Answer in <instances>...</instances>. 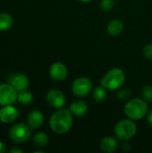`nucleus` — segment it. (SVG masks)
<instances>
[{"mask_svg": "<svg viewBox=\"0 0 152 153\" xmlns=\"http://www.w3.org/2000/svg\"><path fill=\"white\" fill-rule=\"evenodd\" d=\"M79 1L82 3H89V2H91L92 0H79Z\"/></svg>", "mask_w": 152, "mask_h": 153, "instance_id": "bb28decb", "label": "nucleus"}, {"mask_svg": "<svg viewBox=\"0 0 152 153\" xmlns=\"http://www.w3.org/2000/svg\"><path fill=\"white\" fill-rule=\"evenodd\" d=\"M125 82V73L119 67L108 71L100 80V85L108 91H115L123 87Z\"/></svg>", "mask_w": 152, "mask_h": 153, "instance_id": "f03ea898", "label": "nucleus"}, {"mask_svg": "<svg viewBox=\"0 0 152 153\" xmlns=\"http://www.w3.org/2000/svg\"><path fill=\"white\" fill-rule=\"evenodd\" d=\"M142 96L146 101L152 100V85H145L142 89Z\"/></svg>", "mask_w": 152, "mask_h": 153, "instance_id": "412c9836", "label": "nucleus"}, {"mask_svg": "<svg viewBox=\"0 0 152 153\" xmlns=\"http://www.w3.org/2000/svg\"><path fill=\"white\" fill-rule=\"evenodd\" d=\"M44 124V115L38 109L32 110L28 115V125L32 129H38Z\"/></svg>", "mask_w": 152, "mask_h": 153, "instance_id": "ddd939ff", "label": "nucleus"}, {"mask_svg": "<svg viewBox=\"0 0 152 153\" xmlns=\"http://www.w3.org/2000/svg\"><path fill=\"white\" fill-rule=\"evenodd\" d=\"M133 95L132 91L128 90V89H119L118 93H117V98L121 100H129Z\"/></svg>", "mask_w": 152, "mask_h": 153, "instance_id": "4be33fe9", "label": "nucleus"}, {"mask_svg": "<svg viewBox=\"0 0 152 153\" xmlns=\"http://www.w3.org/2000/svg\"><path fill=\"white\" fill-rule=\"evenodd\" d=\"M116 5V1L115 0H101L99 6L100 8L105 11V12H109L111 11Z\"/></svg>", "mask_w": 152, "mask_h": 153, "instance_id": "aec40b11", "label": "nucleus"}, {"mask_svg": "<svg viewBox=\"0 0 152 153\" xmlns=\"http://www.w3.org/2000/svg\"><path fill=\"white\" fill-rule=\"evenodd\" d=\"M18 97V91L10 83L0 84V105H11Z\"/></svg>", "mask_w": 152, "mask_h": 153, "instance_id": "0eeeda50", "label": "nucleus"}, {"mask_svg": "<svg viewBox=\"0 0 152 153\" xmlns=\"http://www.w3.org/2000/svg\"><path fill=\"white\" fill-rule=\"evenodd\" d=\"M17 100L22 105H30L33 100V96L30 91H20L18 93Z\"/></svg>", "mask_w": 152, "mask_h": 153, "instance_id": "6ab92c4d", "label": "nucleus"}, {"mask_svg": "<svg viewBox=\"0 0 152 153\" xmlns=\"http://www.w3.org/2000/svg\"><path fill=\"white\" fill-rule=\"evenodd\" d=\"M124 29H125L124 22L119 19H113L107 25V32L112 37L120 35L123 32Z\"/></svg>", "mask_w": 152, "mask_h": 153, "instance_id": "2eb2a0df", "label": "nucleus"}, {"mask_svg": "<svg viewBox=\"0 0 152 153\" xmlns=\"http://www.w3.org/2000/svg\"><path fill=\"white\" fill-rule=\"evenodd\" d=\"M89 107L86 104L85 101L83 100H76L73 101V103L70 104L69 106V110L74 117H83L87 112H88Z\"/></svg>", "mask_w": 152, "mask_h": 153, "instance_id": "4468645a", "label": "nucleus"}, {"mask_svg": "<svg viewBox=\"0 0 152 153\" xmlns=\"http://www.w3.org/2000/svg\"><path fill=\"white\" fill-rule=\"evenodd\" d=\"M93 90L92 81L85 76L78 77L72 84V92L77 98H85Z\"/></svg>", "mask_w": 152, "mask_h": 153, "instance_id": "39448f33", "label": "nucleus"}, {"mask_svg": "<svg viewBox=\"0 0 152 153\" xmlns=\"http://www.w3.org/2000/svg\"><path fill=\"white\" fill-rule=\"evenodd\" d=\"M19 116L18 109L11 105H5L0 109V121L5 124L14 122Z\"/></svg>", "mask_w": 152, "mask_h": 153, "instance_id": "9d476101", "label": "nucleus"}, {"mask_svg": "<svg viewBox=\"0 0 152 153\" xmlns=\"http://www.w3.org/2000/svg\"><path fill=\"white\" fill-rule=\"evenodd\" d=\"M107 91L108 90L105 89L101 85L95 87L92 90V98H93V100L98 103L103 102L107 98Z\"/></svg>", "mask_w": 152, "mask_h": 153, "instance_id": "dca6fc26", "label": "nucleus"}, {"mask_svg": "<svg viewBox=\"0 0 152 153\" xmlns=\"http://www.w3.org/2000/svg\"><path fill=\"white\" fill-rule=\"evenodd\" d=\"M13 17L6 13H0V30L4 31L9 30L13 25Z\"/></svg>", "mask_w": 152, "mask_h": 153, "instance_id": "f3484780", "label": "nucleus"}, {"mask_svg": "<svg viewBox=\"0 0 152 153\" xmlns=\"http://www.w3.org/2000/svg\"><path fill=\"white\" fill-rule=\"evenodd\" d=\"M147 122H148L149 126L152 127V108L151 109H149V111L147 113Z\"/></svg>", "mask_w": 152, "mask_h": 153, "instance_id": "b1692460", "label": "nucleus"}, {"mask_svg": "<svg viewBox=\"0 0 152 153\" xmlns=\"http://www.w3.org/2000/svg\"><path fill=\"white\" fill-rule=\"evenodd\" d=\"M49 142V137L47 134L43 133V132H39L37 133L34 136H33V143L36 146L43 148L46 147L47 145Z\"/></svg>", "mask_w": 152, "mask_h": 153, "instance_id": "a211bd4d", "label": "nucleus"}, {"mask_svg": "<svg viewBox=\"0 0 152 153\" xmlns=\"http://www.w3.org/2000/svg\"><path fill=\"white\" fill-rule=\"evenodd\" d=\"M149 111V106L144 99L133 98L128 100L125 107L124 112L125 116L134 121L142 119Z\"/></svg>", "mask_w": 152, "mask_h": 153, "instance_id": "7ed1b4c3", "label": "nucleus"}, {"mask_svg": "<svg viewBox=\"0 0 152 153\" xmlns=\"http://www.w3.org/2000/svg\"><path fill=\"white\" fill-rule=\"evenodd\" d=\"M73 124V115L66 108H59L49 118L50 129L56 134H65L69 132Z\"/></svg>", "mask_w": 152, "mask_h": 153, "instance_id": "f257e3e1", "label": "nucleus"}, {"mask_svg": "<svg viewBox=\"0 0 152 153\" xmlns=\"http://www.w3.org/2000/svg\"><path fill=\"white\" fill-rule=\"evenodd\" d=\"M137 125L134 120L125 118L117 122L114 127V134L116 139L125 142L133 139L137 134Z\"/></svg>", "mask_w": 152, "mask_h": 153, "instance_id": "20e7f679", "label": "nucleus"}, {"mask_svg": "<svg viewBox=\"0 0 152 153\" xmlns=\"http://www.w3.org/2000/svg\"><path fill=\"white\" fill-rule=\"evenodd\" d=\"M31 135V130L29 125L19 123L14 125L9 132L10 139L16 143H22L24 142H27Z\"/></svg>", "mask_w": 152, "mask_h": 153, "instance_id": "423d86ee", "label": "nucleus"}, {"mask_svg": "<svg viewBox=\"0 0 152 153\" xmlns=\"http://www.w3.org/2000/svg\"><path fill=\"white\" fill-rule=\"evenodd\" d=\"M10 153H22V150H20V149H18V148H13V149H11L10 150Z\"/></svg>", "mask_w": 152, "mask_h": 153, "instance_id": "a878e982", "label": "nucleus"}, {"mask_svg": "<svg viewBox=\"0 0 152 153\" xmlns=\"http://www.w3.org/2000/svg\"><path fill=\"white\" fill-rule=\"evenodd\" d=\"M46 100L48 105L56 109L64 108L66 103V98L64 92L58 89H51L47 92Z\"/></svg>", "mask_w": 152, "mask_h": 153, "instance_id": "6e6552de", "label": "nucleus"}, {"mask_svg": "<svg viewBox=\"0 0 152 153\" xmlns=\"http://www.w3.org/2000/svg\"><path fill=\"white\" fill-rule=\"evenodd\" d=\"M99 149L106 153L115 152L118 149L117 140L113 136H106L99 143Z\"/></svg>", "mask_w": 152, "mask_h": 153, "instance_id": "f8f14e48", "label": "nucleus"}, {"mask_svg": "<svg viewBox=\"0 0 152 153\" xmlns=\"http://www.w3.org/2000/svg\"><path fill=\"white\" fill-rule=\"evenodd\" d=\"M5 152V145L4 143L0 141V153H4Z\"/></svg>", "mask_w": 152, "mask_h": 153, "instance_id": "393cba45", "label": "nucleus"}, {"mask_svg": "<svg viewBox=\"0 0 152 153\" xmlns=\"http://www.w3.org/2000/svg\"><path fill=\"white\" fill-rule=\"evenodd\" d=\"M142 53L147 59L152 60V43H149L144 46L142 49Z\"/></svg>", "mask_w": 152, "mask_h": 153, "instance_id": "5701e85b", "label": "nucleus"}, {"mask_svg": "<svg viewBox=\"0 0 152 153\" xmlns=\"http://www.w3.org/2000/svg\"><path fill=\"white\" fill-rule=\"evenodd\" d=\"M29 78L23 74H14L10 80V84H12L18 92L26 91V89L29 87Z\"/></svg>", "mask_w": 152, "mask_h": 153, "instance_id": "9b49d317", "label": "nucleus"}, {"mask_svg": "<svg viewBox=\"0 0 152 153\" xmlns=\"http://www.w3.org/2000/svg\"><path fill=\"white\" fill-rule=\"evenodd\" d=\"M49 75L56 82H63L68 76L67 66L62 62H56L49 68Z\"/></svg>", "mask_w": 152, "mask_h": 153, "instance_id": "1a4fd4ad", "label": "nucleus"}]
</instances>
